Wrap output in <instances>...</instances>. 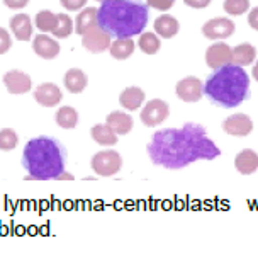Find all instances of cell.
Listing matches in <instances>:
<instances>
[{"label":"cell","mask_w":258,"mask_h":257,"mask_svg":"<svg viewBox=\"0 0 258 257\" xmlns=\"http://www.w3.org/2000/svg\"><path fill=\"white\" fill-rule=\"evenodd\" d=\"M148 155L155 165L175 171L197 160L218 159L221 150L207 136L204 126L187 123L182 128L156 131L148 143Z\"/></svg>","instance_id":"cell-1"},{"label":"cell","mask_w":258,"mask_h":257,"mask_svg":"<svg viewBox=\"0 0 258 257\" xmlns=\"http://www.w3.org/2000/svg\"><path fill=\"white\" fill-rule=\"evenodd\" d=\"M148 6L141 0H104L97 9V21L114 38H133L148 26Z\"/></svg>","instance_id":"cell-2"},{"label":"cell","mask_w":258,"mask_h":257,"mask_svg":"<svg viewBox=\"0 0 258 257\" xmlns=\"http://www.w3.org/2000/svg\"><path fill=\"white\" fill-rule=\"evenodd\" d=\"M67 165V148L61 141L51 136H38L26 143L22 152V167L26 181H48L58 179Z\"/></svg>","instance_id":"cell-3"},{"label":"cell","mask_w":258,"mask_h":257,"mask_svg":"<svg viewBox=\"0 0 258 257\" xmlns=\"http://www.w3.org/2000/svg\"><path fill=\"white\" fill-rule=\"evenodd\" d=\"M250 77L234 63L218 68L204 84L206 97L221 108H236L248 97Z\"/></svg>","instance_id":"cell-4"},{"label":"cell","mask_w":258,"mask_h":257,"mask_svg":"<svg viewBox=\"0 0 258 257\" xmlns=\"http://www.w3.org/2000/svg\"><path fill=\"white\" fill-rule=\"evenodd\" d=\"M90 165L95 174L102 177H112L121 171L122 167V157L116 150H104L97 152L90 160Z\"/></svg>","instance_id":"cell-5"},{"label":"cell","mask_w":258,"mask_h":257,"mask_svg":"<svg viewBox=\"0 0 258 257\" xmlns=\"http://www.w3.org/2000/svg\"><path fill=\"white\" fill-rule=\"evenodd\" d=\"M110 43H112V36L107 31H104L100 26L92 27L90 31L82 36V46L90 53H104L105 49H109Z\"/></svg>","instance_id":"cell-6"},{"label":"cell","mask_w":258,"mask_h":257,"mask_svg":"<svg viewBox=\"0 0 258 257\" xmlns=\"http://www.w3.org/2000/svg\"><path fill=\"white\" fill-rule=\"evenodd\" d=\"M168 114H170L168 104L161 99H153L143 108L141 121L143 125H146L148 128H153L156 125H160V123H163L168 118Z\"/></svg>","instance_id":"cell-7"},{"label":"cell","mask_w":258,"mask_h":257,"mask_svg":"<svg viewBox=\"0 0 258 257\" xmlns=\"http://www.w3.org/2000/svg\"><path fill=\"white\" fill-rule=\"evenodd\" d=\"M234 33V22L228 17H216L202 26V34L207 39H226Z\"/></svg>","instance_id":"cell-8"},{"label":"cell","mask_w":258,"mask_h":257,"mask_svg":"<svg viewBox=\"0 0 258 257\" xmlns=\"http://www.w3.org/2000/svg\"><path fill=\"white\" fill-rule=\"evenodd\" d=\"M175 92L183 102H199L204 94V85L197 77H185L177 84Z\"/></svg>","instance_id":"cell-9"},{"label":"cell","mask_w":258,"mask_h":257,"mask_svg":"<svg viewBox=\"0 0 258 257\" xmlns=\"http://www.w3.org/2000/svg\"><path fill=\"white\" fill-rule=\"evenodd\" d=\"M231 46H228L226 43H214L207 48L206 52V63L209 68L218 70V68L229 65L233 63V55H231Z\"/></svg>","instance_id":"cell-10"},{"label":"cell","mask_w":258,"mask_h":257,"mask_svg":"<svg viewBox=\"0 0 258 257\" xmlns=\"http://www.w3.org/2000/svg\"><path fill=\"white\" fill-rule=\"evenodd\" d=\"M223 130L231 136H248L253 130V121L246 114H231L223 121Z\"/></svg>","instance_id":"cell-11"},{"label":"cell","mask_w":258,"mask_h":257,"mask_svg":"<svg viewBox=\"0 0 258 257\" xmlns=\"http://www.w3.org/2000/svg\"><path fill=\"white\" fill-rule=\"evenodd\" d=\"M61 89L56 84H51V82H44V84H39L34 89V99L36 102L44 106V108H54L61 102Z\"/></svg>","instance_id":"cell-12"},{"label":"cell","mask_w":258,"mask_h":257,"mask_svg":"<svg viewBox=\"0 0 258 257\" xmlns=\"http://www.w3.org/2000/svg\"><path fill=\"white\" fill-rule=\"evenodd\" d=\"M2 80L11 94H27L32 87L31 77L21 70H9Z\"/></svg>","instance_id":"cell-13"},{"label":"cell","mask_w":258,"mask_h":257,"mask_svg":"<svg viewBox=\"0 0 258 257\" xmlns=\"http://www.w3.org/2000/svg\"><path fill=\"white\" fill-rule=\"evenodd\" d=\"M32 49L38 57L44 60H53L59 55V44L56 43V39L49 38L46 34H38L34 36L32 41Z\"/></svg>","instance_id":"cell-14"},{"label":"cell","mask_w":258,"mask_h":257,"mask_svg":"<svg viewBox=\"0 0 258 257\" xmlns=\"http://www.w3.org/2000/svg\"><path fill=\"white\" fill-rule=\"evenodd\" d=\"M143 100H145V90L136 85L126 87L121 92V95H119V102L127 111H138L141 108Z\"/></svg>","instance_id":"cell-15"},{"label":"cell","mask_w":258,"mask_h":257,"mask_svg":"<svg viewBox=\"0 0 258 257\" xmlns=\"http://www.w3.org/2000/svg\"><path fill=\"white\" fill-rule=\"evenodd\" d=\"M105 121L117 135H127L133 130V125H135V119H133L131 114L124 111H112L110 114H107Z\"/></svg>","instance_id":"cell-16"},{"label":"cell","mask_w":258,"mask_h":257,"mask_svg":"<svg viewBox=\"0 0 258 257\" xmlns=\"http://www.w3.org/2000/svg\"><path fill=\"white\" fill-rule=\"evenodd\" d=\"M234 167L243 176H250V174L256 172L258 169V155L251 148H245L234 159Z\"/></svg>","instance_id":"cell-17"},{"label":"cell","mask_w":258,"mask_h":257,"mask_svg":"<svg viewBox=\"0 0 258 257\" xmlns=\"http://www.w3.org/2000/svg\"><path fill=\"white\" fill-rule=\"evenodd\" d=\"M11 29L19 41H29L32 36V22L27 14H17L11 19Z\"/></svg>","instance_id":"cell-18"},{"label":"cell","mask_w":258,"mask_h":257,"mask_svg":"<svg viewBox=\"0 0 258 257\" xmlns=\"http://www.w3.org/2000/svg\"><path fill=\"white\" fill-rule=\"evenodd\" d=\"M95 26H99V21H97V9L95 7L84 9V11L77 16L75 33L84 36L87 31H90L92 27H95Z\"/></svg>","instance_id":"cell-19"},{"label":"cell","mask_w":258,"mask_h":257,"mask_svg":"<svg viewBox=\"0 0 258 257\" xmlns=\"http://www.w3.org/2000/svg\"><path fill=\"white\" fill-rule=\"evenodd\" d=\"M64 87L70 90L72 94H80L87 87V75L80 68H70L64 73Z\"/></svg>","instance_id":"cell-20"},{"label":"cell","mask_w":258,"mask_h":257,"mask_svg":"<svg viewBox=\"0 0 258 257\" xmlns=\"http://www.w3.org/2000/svg\"><path fill=\"white\" fill-rule=\"evenodd\" d=\"M90 135H92V138H94V141H97V143L102 146H112L117 143V133L114 131L107 123H105V125L92 126Z\"/></svg>","instance_id":"cell-21"},{"label":"cell","mask_w":258,"mask_h":257,"mask_svg":"<svg viewBox=\"0 0 258 257\" xmlns=\"http://www.w3.org/2000/svg\"><path fill=\"white\" fill-rule=\"evenodd\" d=\"M231 55H233L234 65L246 67V65H251V62L256 58V48L250 43H243V44L234 46L231 49Z\"/></svg>","instance_id":"cell-22"},{"label":"cell","mask_w":258,"mask_h":257,"mask_svg":"<svg viewBox=\"0 0 258 257\" xmlns=\"http://www.w3.org/2000/svg\"><path fill=\"white\" fill-rule=\"evenodd\" d=\"M178 29H180V24H178V21L172 16H160L158 19L155 21V31L160 38H165V39L173 38V36L178 33Z\"/></svg>","instance_id":"cell-23"},{"label":"cell","mask_w":258,"mask_h":257,"mask_svg":"<svg viewBox=\"0 0 258 257\" xmlns=\"http://www.w3.org/2000/svg\"><path fill=\"white\" fill-rule=\"evenodd\" d=\"M135 41L131 38H117L116 41H112L109 46V52L112 55V58L116 60H126L135 53Z\"/></svg>","instance_id":"cell-24"},{"label":"cell","mask_w":258,"mask_h":257,"mask_svg":"<svg viewBox=\"0 0 258 257\" xmlns=\"http://www.w3.org/2000/svg\"><path fill=\"white\" fill-rule=\"evenodd\" d=\"M56 125L64 130H72L78 125V111L72 106H63L56 111Z\"/></svg>","instance_id":"cell-25"},{"label":"cell","mask_w":258,"mask_h":257,"mask_svg":"<svg viewBox=\"0 0 258 257\" xmlns=\"http://www.w3.org/2000/svg\"><path fill=\"white\" fill-rule=\"evenodd\" d=\"M34 24L43 33H53V29L58 24V14H53L51 11H41L36 16Z\"/></svg>","instance_id":"cell-26"},{"label":"cell","mask_w":258,"mask_h":257,"mask_svg":"<svg viewBox=\"0 0 258 257\" xmlns=\"http://www.w3.org/2000/svg\"><path fill=\"white\" fill-rule=\"evenodd\" d=\"M140 44L141 52L146 53V55H155L160 52V46H161V41L160 38L156 36L155 33H141L140 34Z\"/></svg>","instance_id":"cell-27"},{"label":"cell","mask_w":258,"mask_h":257,"mask_svg":"<svg viewBox=\"0 0 258 257\" xmlns=\"http://www.w3.org/2000/svg\"><path fill=\"white\" fill-rule=\"evenodd\" d=\"M73 31H75V27H73V21L70 17H68L67 14H58V24L51 33L54 38H59V39L68 38Z\"/></svg>","instance_id":"cell-28"},{"label":"cell","mask_w":258,"mask_h":257,"mask_svg":"<svg viewBox=\"0 0 258 257\" xmlns=\"http://www.w3.org/2000/svg\"><path fill=\"white\" fill-rule=\"evenodd\" d=\"M17 133L12 130V128H4L0 130V150L4 152H9V150H14L17 146Z\"/></svg>","instance_id":"cell-29"},{"label":"cell","mask_w":258,"mask_h":257,"mask_svg":"<svg viewBox=\"0 0 258 257\" xmlns=\"http://www.w3.org/2000/svg\"><path fill=\"white\" fill-rule=\"evenodd\" d=\"M223 7L224 12L229 16H241L250 9V2L248 0H224Z\"/></svg>","instance_id":"cell-30"},{"label":"cell","mask_w":258,"mask_h":257,"mask_svg":"<svg viewBox=\"0 0 258 257\" xmlns=\"http://www.w3.org/2000/svg\"><path fill=\"white\" fill-rule=\"evenodd\" d=\"M11 48H12V39H11V34L7 33V29H4V27H0V55L7 53Z\"/></svg>","instance_id":"cell-31"},{"label":"cell","mask_w":258,"mask_h":257,"mask_svg":"<svg viewBox=\"0 0 258 257\" xmlns=\"http://www.w3.org/2000/svg\"><path fill=\"white\" fill-rule=\"evenodd\" d=\"M175 4V0H148V6L156 9V11H168V9H172Z\"/></svg>","instance_id":"cell-32"},{"label":"cell","mask_w":258,"mask_h":257,"mask_svg":"<svg viewBox=\"0 0 258 257\" xmlns=\"http://www.w3.org/2000/svg\"><path fill=\"white\" fill-rule=\"evenodd\" d=\"M67 11H80L87 4V0H59Z\"/></svg>","instance_id":"cell-33"},{"label":"cell","mask_w":258,"mask_h":257,"mask_svg":"<svg viewBox=\"0 0 258 257\" xmlns=\"http://www.w3.org/2000/svg\"><path fill=\"white\" fill-rule=\"evenodd\" d=\"M185 2V6L192 7V9H204L209 6L213 0H183Z\"/></svg>","instance_id":"cell-34"},{"label":"cell","mask_w":258,"mask_h":257,"mask_svg":"<svg viewBox=\"0 0 258 257\" xmlns=\"http://www.w3.org/2000/svg\"><path fill=\"white\" fill-rule=\"evenodd\" d=\"M4 4H6L9 9H22L29 4V0H4Z\"/></svg>","instance_id":"cell-35"},{"label":"cell","mask_w":258,"mask_h":257,"mask_svg":"<svg viewBox=\"0 0 258 257\" xmlns=\"http://www.w3.org/2000/svg\"><path fill=\"white\" fill-rule=\"evenodd\" d=\"M248 24H250L253 29L258 31V7L251 9V12L248 14Z\"/></svg>","instance_id":"cell-36"},{"label":"cell","mask_w":258,"mask_h":257,"mask_svg":"<svg viewBox=\"0 0 258 257\" xmlns=\"http://www.w3.org/2000/svg\"><path fill=\"white\" fill-rule=\"evenodd\" d=\"M61 179H75V177H73L72 174H68V172H64V171H63V172L58 176V181H61Z\"/></svg>","instance_id":"cell-37"},{"label":"cell","mask_w":258,"mask_h":257,"mask_svg":"<svg viewBox=\"0 0 258 257\" xmlns=\"http://www.w3.org/2000/svg\"><path fill=\"white\" fill-rule=\"evenodd\" d=\"M253 79L258 82V62L255 63V67H253Z\"/></svg>","instance_id":"cell-38"},{"label":"cell","mask_w":258,"mask_h":257,"mask_svg":"<svg viewBox=\"0 0 258 257\" xmlns=\"http://www.w3.org/2000/svg\"><path fill=\"white\" fill-rule=\"evenodd\" d=\"M97 2H104V0H97Z\"/></svg>","instance_id":"cell-39"}]
</instances>
